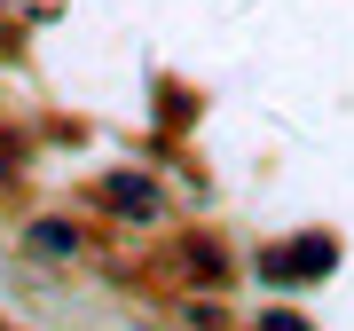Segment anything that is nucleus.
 <instances>
[{"instance_id": "f257e3e1", "label": "nucleus", "mask_w": 354, "mask_h": 331, "mask_svg": "<svg viewBox=\"0 0 354 331\" xmlns=\"http://www.w3.org/2000/svg\"><path fill=\"white\" fill-rule=\"evenodd\" d=\"M330 268H339V237H330V229L291 237V244H268V253H260V276L283 284V292H307V284H323Z\"/></svg>"}, {"instance_id": "f03ea898", "label": "nucleus", "mask_w": 354, "mask_h": 331, "mask_svg": "<svg viewBox=\"0 0 354 331\" xmlns=\"http://www.w3.org/2000/svg\"><path fill=\"white\" fill-rule=\"evenodd\" d=\"M87 244H95L87 213H32V221H24V253H32V260H79Z\"/></svg>"}, {"instance_id": "7ed1b4c3", "label": "nucleus", "mask_w": 354, "mask_h": 331, "mask_svg": "<svg viewBox=\"0 0 354 331\" xmlns=\"http://www.w3.org/2000/svg\"><path fill=\"white\" fill-rule=\"evenodd\" d=\"M95 205L142 229V221H158V181H142V174H111V181L95 190Z\"/></svg>"}]
</instances>
